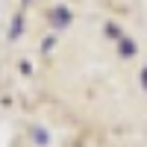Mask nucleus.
Listing matches in <instances>:
<instances>
[{
  "label": "nucleus",
  "mask_w": 147,
  "mask_h": 147,
  "mask_svg": "<svg viewBox=\"0 0 147 147\" xmlns=\"http://www.w3.org/2000/svg\"><path fill=\"white\" fill-rule=\"evenodd\" d=\"M32 141L44 147V144H47V141H50V138H47V132H44V129H38V127H35V129H32Z\"/></svg>",
  "instance_id": "nucleus-4"
},
{
  "label": "nucleus",
  "mask_w": 147,
  "mask_h": 147,
  "mask_svg": "<svg viewBox=\"0 0 147 147\" xmlns=\"http://www.w3.org/2000/svg\"><path fill=\"white\" fill-rule=\"evenodd\" d=\"M47 21H50V27H53V30H65V27H71L74 15H71V9H68V6H53L50 12H47Z\"/></svg>",
  "instance_id": "nucleus-1"
},
{
  "label": "nucleus",
  "mask_w": 147,
  "mask_h": 147,
  "mask_svg": "<svg viewBox=\"0 0 147 147\" xmlns=\"http://www.w3.org/2000/svg\"><path fill=\"white\" fill-rule=\"evenodd\" d=\"M141 82H144V88H147V71H144V74H141Z\"/></svg>",
  "instance_id": "nucleus-6"
},
{
  "label": "nucleus",
  "mask_w": 147,
  "mask_h": 147,
  "mask_svg": "<svg viewBox=\"0 0 147 147\" xmlns=\"http://www.w3.org/2000/svg\"><path fill=\"white\" fill-rule=\"evenodd\" d=\"M21 3H30V0H21Z\"/></svg>",
  "instance_id": "nucleus-7"
},
{
  "label": "nucleus",
  "mask_w": 147,
  "mask_h": 147,
  "mask_svg": "<svg viewBox=\"0 0 147 147\" xmlns=\"http://www.w3.org/2000/svg\"><path fill=\"white\" fill-rule=\"evenodd\" d=\"M21 32H24V15H15V21H12V27H9V38L12 41L21 38Z\"/></svg>",
  "instance_id": "nucleus-3"
},
{
  "label": "nucleus",
  "mask_w": 147,
  "mask_h": 147,
  "mask_svg": "<svg viewBox=\"0 0 147 147\" xmlns=\"http://www.w3.org/2000/svg\"><path fill=\"white\" fill-rule=\"evenodd\" d=\"M136 50H138V47H136V41H129L127 35L118 41V53H121V56H136Z\"/></svg>",
  "instance_id": "nucleus-2"
},
{
  "label": "nucleus",
  "mask_w": 147,
  "mask_h": 147,
  "mask_svg": "<svg viewBox=\"0 0 147 147\" xmlns=\"http://www.w3.org/2000/svg\"><path fill=\"white\" fill-rule=\"evenodd\" d=\"M106 35H112L115 41H121V38H124V32H121V30L115 27V24H106Z\"/></svg>",
  "instance_id": "nucleus-5"
}]
</instances>
